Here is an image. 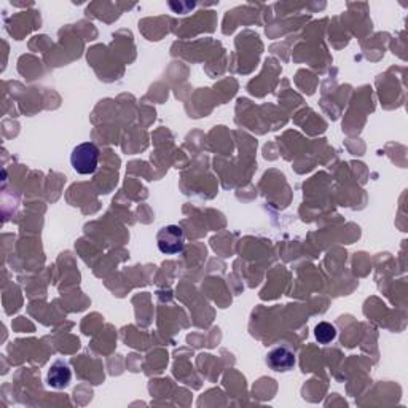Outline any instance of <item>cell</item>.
<instances>
[{
    "label": "cell",
    "instance_id": "5b68a950",
    "mask_svg": "<svg viewBox=\"0 0 408 408\" xmlns=\"http://www.w3.org/2000/svg\"><path fill=\"white\" fill-rule=\"evenodd\" d=\"M315 337L321 345H328L337 338V328L328 322H321L315 328Z\"/></svg>",
    "mask_w": 408,
    "mask_h": 408
},
{
    "label": "cell",
    "instance_id": "277c9868",
    "mask_svg": "<svg viewBox=\"0 0 408 408\" xmlns=\"http://www.w3.org/2000/svg\"><path fill=\"white\" fill-rule=\"evenodd\" d=\"M70 381H72L70 367L67 365L64 361H56L48 370L47 375L48 386L53 389H64L69 386Z\"/></svg>",
    "mask_w": 408,
    "mask_h": 408
},
{
    "label": "cell",
    "instance_id": "3957f363",
    "mask_svg": "<svg viewBox=\"0 0 408 408\" xmlns=\"http://www.w3.org/2000/svg\"><path fill=\"white\" fill-rule=\"evenodd\" d=\"M295 354L286 346H279V348L271 349L270 353L266 354V365L271 368V370L286 373L290 372L295 367Z\"/></svg>",
    "mask_w": 408,
    "mask_h": 408
},
{
    "label": "cell",
    "instance_id": "7a4b0ae2",
    "mask_svg": "<svg viewBox=\"0 0 408 408\" xmlns=\"http://www.w3.org/2000/svg\"><path fill=\"white\" fill-rule=\"evenodd\" d=\"M156 244L161 254L165 255H176L183 250L186 238H183V230L179 225H167L163 227L156 234Z\"/></svg>",
    "mask_w": 408,
    "mask_h": 408
},
{
    "label": "cell",
    "instance_id": "6da1fadb",
    "mask_svg": "<svg viewBox=\"0 0 408 408\" xmlns=\"http://www.w3.org/2000/svg\"><path fill=\"white\" fill-rule=\"evenodd\" d=\"M70 165L82 176L94 174L99 165V149L93 142L77 145L70 155Z\"/></svg>",
    "mask_w": 408,
    "mask_h": 408
}]
</instances>
